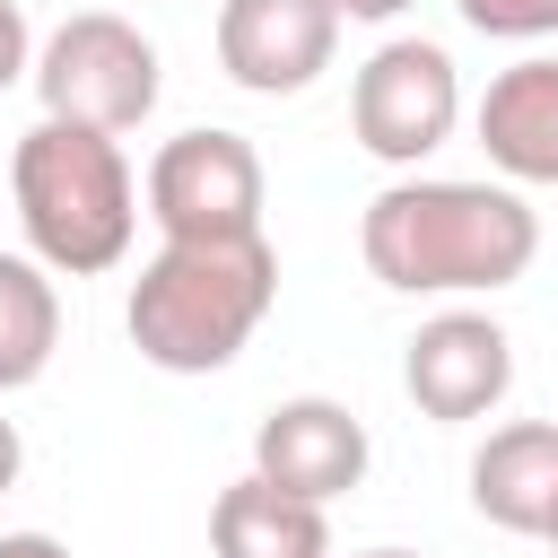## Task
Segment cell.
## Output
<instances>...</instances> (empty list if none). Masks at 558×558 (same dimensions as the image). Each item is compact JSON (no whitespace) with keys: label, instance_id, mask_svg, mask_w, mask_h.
I'll return each mask as SVG.
<instances>
[{"label":"cell","instance_id":"1","mask_svg":"<svg viewBox=\"0 0 558 558\" xmlns=\"http://www.w3.org/2000/svg\"><path fill=\"white\" fill-rule=\"evenodd\" d=\"M357 253L384 288L401 296H497L532 270L541 218L506 183H462V174H401L366 201Z\"/></svg>","mask_w":558,"mask_h":558},{"label":"cell","instance_id":"2","mask_svg":"<svg viewBox=\"0 0 558 558\" xmlns=\"http://www.w3.org/2000/svg\"><path fill=\"white\" fill-rule=\"evenodd\" d=\"M279 305V253L270 235H209V244H157V262L131 279V349L166 375H218L244 357L262 314Z\"/></svg>","mask_w":558,"mask_h":558},{"label":"cell","instance_id":"3","mask_svg":"<svg viewBox=\"0 0 558 558\" xmlns=\"http://www.w3.org/2000/svg\"><path fill=\"white\" fill-rule=\"evenodd\" d=\"M9 192H17V227L35 244L44 270L61 279H96L131 253L140 227V183L122 140L78 131V122H35L9 157Z\"/></svg>","mask_w":558,"mask_h":558},{"label":"cell","instance_id":"4","mask_svg":"<svg viewBox=\"0 0 558 558\" xmlns=\"http://www.w3.org/2000/svg\"><path fill=\"white\" fill-rule=\"evenodd\" d=\"M35 96H44V122H78V131L122 140L157 113V44L113 9H78L44 35Z\"/></svg>","mask_w":558,"mask_h":558},{"label":"cell","instance_id":"5","mask_svg":"<svg viewBox=\"0 0 558 558\" xmlns=\"http://www.w3.org/2000/svg\"><path fill=\"white\" fill-rule=\"evenodd\" d=\"M453 122H462V78H453V52L427 35L375 44L366 70L349 78V131L384 166H418L427 148L453 140Z\"/></svg>","mask_w":558,"mask_h":558},{"label":"cell","instance_id":"6","mask_svg":"<svg viewBox=\"0 0 558 558\" xmlns=\"http://www.w3.org/2000/svg\"><path fill=\"white\" fill-rule=\"evenodd\" d=\"M262 148L244 131H174L148 157V218L166 244L262 235Z\"/></svg>","mask_w":558,"mask_h":558},{"label":"cell","instance_id":"7","mask_svg":"<svg viewBox=\"0 0 558 558\" xmlns=\"http://www.w3.org/2000/svg\"><path fill=\"white\" fill-rule=\"evenodd\" d=\"M340 0H218V70L244 96H305L340 52Z\"/></svg>","mask_w":558,"mask_h":558},{"label":"cell","instance_id":"8","mask_svg":"<svg viewBox=\"0 0 558 558\" xmlns=\"http://www.w3.org/2000/svg\"><path fill=\"white\" fill-rule=\"evenodd\" d=\"M401 384L410 401L436 418V427H462V418H488L514 384V340L497 314L480 305H445L410 331V357H401Z\"/></svg>","mask_w":558,"mask_h":558},{"label":"cell","instance_id":"9","mask_svg":"<svg viewBox=\"0 0 558 558\" xmlns=\"http://www.w3.org/2000/svg\"><path fill=\"white\" fill-rule=\"evenodd\" d=\"M366 418L349 410V401H323V392H296V401H279L262 427H253V471L270 480V488H288V497H305V506H331V497H349L357 480H366Z\"/></svg>","mask_w":558,"mask_h":558},{"label":"cell","instance_id":"10","mask_svg":"<svg viewBox=\"0 0 558 558\" xmlns=\"http://www.w3.org/2000/svg\"><path fill=\"white\" fill-rule=\"evenodd\" d=\"M471 506L497 532L549 541L558 532V427L549 418H514L471 453Z\"/></svg>","mask_w":558,"mask_h":558},{"label":"cell","instance_id":"11","mask_svg":"<svg viewBox=\"0 0 558 558\" xmlns=\"http://www.w3.org/2000/svg\"><path fill=\"white\" fill-rule=\"evenodd\" d=\"M480 148L514 183H558V52H532L488 78L480 96Z\"/></svg>","mask_w":558,"mask_h":558},{"label":"cell","instance_id":"12","mask_svg":"<svg viewBox=\"0 0 558 558\" xmlns=\"http://www.w3.org/2000/svg\"><path fill=\"white\" fill-rule=\"evenodd\" d=\"M209 549L218 558H331V523H323V506H305V497L270 488L262 471H244L209 506Z\"/></svg>","mask_w":558,"mask_h":558},{"label":"cell","instance_id":"13","mask_svg":"<svg viewBox=\"0 0 558 558\" xmlns=\"http://www.w3.org/2000/svg\"><path fill=\"white\" fill-rule=\"evenodd\" d=\"M61 349V296L44 279V262L0 253V392H26Z\"/></svg>","mask_w":558,"mask_h":558},{"label":"cell","instance_id":"14","mask_svg":"<svg viewBox=\"0 0 558 558\" xmlns=\"http://www.w3.org/2000/svg\"><path fill=\"white\" fill-rule=\"evenodd\" d=\"M453 9H462V26L506 35V44H541V35H558V0H453Z\"/></svg>","mask_w":558,"mask_h":558},{"label":"cell","instance_id":"15","mask_svg":"<svg viewBox=\"0 0 558 558\" xmlns=\"http://www.w3.org/2000/svg\"><path fill=\"white\" fill-rule=\"evenodd\" d=\"M17 78H35V35H26V9L0 0V96H9Z\"/></svg>","mask_w":558,"mask_h":558},{"label":"cell","instance_id":"16","mask_svg":"<svg viewBox=\"0 0 558 558\" xmlns=\"http://www.w3.org/2000/svg\"><path fill=\"white\" fill-rule=\"evenodd\" d=\"M0 558H70L52 532H0Z\"/></svg>","mask_w":558,"mask_h":558},{"label":"cell","instance_id":"17","mask_svg":"<svg viewBox=\"0 0 558 558\" xmlns=\"http://www.w3.org/2000/svg\"><path fill=\"white\" fill-rule=\"evenodd\" d=\"M17 471H26V445H17V418H0V497L17 488Z\"/></svg>","mask_w":558,"mask_h":558},{"label":"cell","instance_id":"18","mask_svg":"<svg viewBox=\"0 0 558 558\" xmlns=\"http://www.w3.org/2000/svg\"><path fill=\"white\" fill-rule=\"evenodd\" d=\"M410 0H340V17H366V26H384V17H401Z\"/></svg>","mask_w":558,"mask_h":558},{"label":"cell","instance_id":"19","mask_svg":"<svg viewBox=\"0 0 558 558\" xmlns=\"http://www.w3.org/2000/svg\"><path fill=\"white\" fill-rule=\"evenodd\" d=\"M357 558H418V549H357Z\"/></svg>","mask_w":558,"mask_h":558},{"label":"cell","instance_id":"20","mask_svg":"<svg viewBox=\"0 0 558 558\" xmlns=\"http://www.w3.org/2000/svg\"><path fill=\"white\" fill-rule=\"evenodd\" d=\"M549 549H558V532H549Z\"/></svg>","mask_w":558,"mask_h":558}]
</instances>
